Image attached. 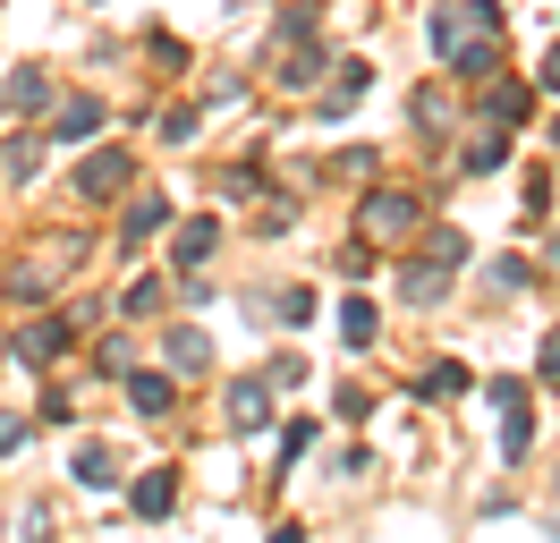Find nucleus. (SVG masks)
I'll return each mask as SVG.
<instances>
[{"instance_id":"f257e3e1","label":"nucleus","mask_w":560,"mask_h":543,"mask_svg":"<svg viewBox=\"0 0 560 543\" xmlns=\"http://www.w3.org/2000/svg\"><path fill=\"white\" fill-rule=\"evenodd\" d=\"M128 178H137V162H128L119 145H103V153H85V162H77V196H85V204H103V196H119Z\"/></svg>"},{"instance_id":"f03ea898","label":"nucleus","mask_w":560,"mask_h":543,"mask_svg":"<svg viewBox=\"0 0 560 543\" xmlns=\"http://www.w3.org/2000/svg\"><path fill=\"white\" fill-rule=\"evenodd\" d=\"M357 230H365V238H399V230H417V196H399V187H374V196L357 204Z\"/></svg>"},{"instance_id":"7ed1b4c3","label":"nucleus","mask_w":560,"mask_h":543,"mask_svg":"<svg viewBox=\"0 0 560 543\" xmlns=\"http://www.w3.org/2000/svg\"><path fill=\"white\" fill-rule=\"evenodd\" d=\"M128 509H137V518H171V509H178V475L171 467L137 475V484H128Z\"/></svg>"},{"instance_id":"20e7f679","label":"nucleus","mask_w":560,"mask_h":543,"mask_svg":"<svg viewBox=\"0 0 560 543\" xmlns=\"http://www.w3.org/2000/svg\"><path fill=\"white\" fill-rule=\"evenodd\" d=\"M230 425H238V434H264V425H272V382H230Z\"/></svg>"},{"instance_id":"39448f33","label":"nucleus","mask_w":560,"mask_h":543,"mask_svg":"<svg viewBox=\"0 0 560 543\" xmlns=\"http://www.w3.org/2000/svg\"><path fill=\"white\" fill-rule=\"evenodd\" d=\"M85 136H103V102L94 94L60 102V119H51V145H85Z\"/></svg>"},{"instance_id":"423d86ee","label":"nucleus","mask_w":560,"mask_h":543,"mask_svg":"<svg viewBox=\"0 0 560 543\" xmlns=\"http://www.w3.org/2000/svg\"><path fill=\"white\" fill-rule=\"evenodd\" d=\"M69 339H77V323H60V314H51V323H35V332H18V357H26V366H51Z\"/></svg>"},{"instance_id":"0eeeda50","label":"nucleus","mask_w":560,"mask_h":543,"mask_svg":"<svg viewBox=\"0 0 560 543\" xmlns=\"http://www.w3.org/2000/svg\"><path fill=\"white\" fill-rule=\"evenodd\" d=\"M128 407H137V416H171V407H178L171 373H137V366H128Z\"/></svg>"},{"instance_id":"6e6552de","label":"nucleus","mask_w":560,"mask_h":543,"mask_svg":"<svg viewBox=\"0 0 560 543\" xmlns=\"http://www.w3.org/2000/svg\"><path fill=\"white\" fill-rule=\"evenodd\" d=\"M212 246H221V230H212V221H178V238H171V264L178 272H196L212 255Z\"/></svg>"},{"instance_id":"1a4fd4ad","label":"nucleus","mask_w":560,"mask_h":543,"mask_svg":"<svg viewBox=\"0 0 560 543\" xmlns=\"http://www.w3.org/2000/svg\"><path fill=\"white\" fill-rule=\"evenodd\" d=\"M69 467H77V484H85V493H110V484H119V459H110L103 441H94V450H77Z\"/></svg>"},{"instance_id":"9d476101","label":"nucleus","mask_w":560,"mask_h":543,"mask_svg":"<svg viewBox=\"0 0 560 543\" xmlns=\"http://www.w3.org/2000/svg\"><path fill=\"white\" fill-rule=\"evenodd\" d=\"M365 85H374V68H365V60H349V68H340V77H331V94H323V111L340 119V111H349V102L365 94Z\"/></svg>"},{"instance_id":"9b49d317","label":"nucleus","mask_w":560,"mask_h":543,"mask_svg":"<svg viewBox=\"0 0 560 543\" xmlns=\"http://www.w3.org/2000/svg\"><path fill=\"white\" fill-rule=\"evenodd\" d=\"M399 289H408V305H442V289H451V272H442V264H408V272H399Z\"/></svg>"},{"instance_id":"f8f14e48","label":"nucleus","mask_w":560,"mask_h":543,"mask_svg":"<svg viewBox=\"0 0 560 543\" xmlns=\"http://www.w3.org/2000/svg\"><path fill=\"white\" fill-rule=\"evenodd\" d=\"M153 230H171V196H137V204H128V246L153 238Z\"/></svg>"},{"instance_id":"ddd939ff","label":"nucleus","mask_w":560,"mask_h":543,"mask_svg":"<svg viewBox=\"0 0 560 543\" xmlns=\"http://www.w3.org/2000/svg\"><path fill=\"white\" fill-rule=\"evenodd\" d=\"M526 441H535V416H526V400L501 407V459H526Z\"/></svg>"},{"instance_id":"4468645a","label":"nucleus","mask_w":560,"mask_h":543,"mask_svg":"<svg viewBox=\"0 0 560 543\" xmlns=\"http://www.w3.org/2000/svg\"><path fill=\"white\" fill-rule=\"evenodd\" d=\"M171 366H178V373H196V366H212V339L196 332V323H178V332H171Z\"/></svg>"},{"instance_id":"2eb2a0df","label":"nucleus","mask_w":560,"mask_h":543,"mask_svg":"<svg viewBox=\"0 0 560 543\" xmlns=\"http://www.w3.org/2000/svg\"><path fill=\"white\" fill-rule=\"evenodd\" d=\"M43 102H51V77H43V68H18V77H9V111H43Z\"/></svg>"},{"instance_id":"dca6fc26","label":"nucleus","mask_w":560,"mask_h":543,"mask_svg":"<svg viewBox=\"0 0 560 543\" xmlns=\"http://www.w3.org/2000/svg\"><path fill=\"white\" fill-rule=\"evenodd\" d=\"M340 339H349V348L383 339V323H374V305H365V298H349V305H340Z\"/></svg>"},{"instance_id":"f3484780","label":"nucleus","mask_w":560,"mask_h":543,"mask_svg":"<svg viewBox=\"0 0 560 543\" xmlns=\"http://www.w3.org/2000/svg\"><path fill=\"white\" fill-rule=\"evenodd\" d=\"M492 119H501V128H518V119H526V85H518V77H492Z\"/></svg>"},{"instance_id":"a211bd4d","label":"nucleus","mask_w":560,"mask_h":543,"mask_svg":"<svg viewBox=\"0 0 560 543\" xmlns=\"http://www.w3.org/2000/svg\"><path fill=\"white\" fill-rule=\"evenodd\" d=\"M501 162H510V136L501 128H485L476 145H467V170H501Z\"/></svg>"},{"instance_id":"6ab92c4d","label":"nucleus","mask_w":560,"mask_h":543,"mask_svg":"<svg viewBox=\"0 0 560 543\" xmlns=\"http://www.w3.org/2000/svg\"><path fill=\"white\" fill-rule=\"evenodd\" d=\"M424 391H433V400H458V391H467V366H451V357H442V366L424 373Z\"/></svg>"},{"instance_id":"aec40b11","label":"nucleus","mask_w":560,"mask_h":543,"mask_svg":"<svg viewBox=\"0 0 560 543\" xmlns=\"http://www.w3.org/2000/svg\"><path fill=\"white\" fill-rule=\"evenodd\" d=\"M424 255L451 272V264H467V238H458V230H433V246H424Z\"/></svg>"},{"instance_id":"412c9836","label":"nucleus","mask_w":560,"mask_h":543,"mask_svg":"<svg viewBox=\"0 0 560 543\" xmlns=\"http://www.w3.org/2000/svg\"><path fill=\"white\" fill-rule=\"evenodd\" d=\"M119 305H128V314H153V305H162V280H137V289H128Z\"/></svg>"},{"instance_id":"4be33fe9","label":"nucleus","mask_w":560,"mask_h":543,"mask_svg":"<svg viewBox=\"0 0 560 543\" xmlns=\"http://www.w3.org/2000/svg\"><path fill=\"white\" fill-rule=\"evenodd\" d=\"M18 441H26V416H9V407H0V459H18Z\"/></svg>"},{"instance_id":"5701e85b","label":"nucleus","mask_w":560,"mask_h":543,"mask_svg":"<svg viewBox=\"0 0 560 543\" xmlns=\"http://www.w3.org/2000/svg\"><path fill=\"white\" fill-rule=\"evenodd\" d=\"M535 85H544V94H560V43L544 51V60H535Z\"/></svg>"},{"instance_id":"b1692460","label":"nucleus","mask_w":560,"mask_h":543,"mask_svg":"<svg viewBox=\"0 0 560 543\" xmlns=\"http://www.w3.org/2000/svg\"><path fill=\"white\" fill-rule=\"evenodd\" d=\"M535 373H544V382H560V339H544V357H535Z\"/></svg>"},{"instance_id":"393cba45","label":"nucleus","mask_w":560,"mask_h":543,"mask_svg":"<svg viewBox=\"0 0 560 543\" xmlns=\"http://www.w3.org/2000/svg\"><path fill=\"white\" fill-rule=\"evenodd\" d=\"M552 145H560V119H552Z\"/></svg>"}]
</instances>
